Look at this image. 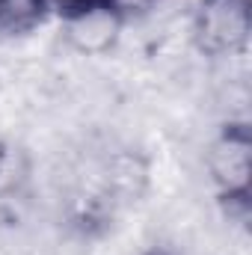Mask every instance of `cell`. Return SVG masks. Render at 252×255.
<instances>
[{
	"mask_svg": "<svg viewBox=\"0 0 252 255\" xmlns=\"http://www.w3.org/2000/svg\"><path fill=\"white\" fill-rule=\"evenodd\" d=\"M208 172L220 190L226 208L250 211V175H252V136L241 122L223 128L208 151Z\"/></svg>",
	"mask_w": 252,
	"mask_h": 255,
	"instance_id": "obj_1",
	"label": "cell"
},
{
	"mask_svg": "<svg viewBox=\"0 0 252 255\" xmlns=\"http://www.w3.org/2000/svg\"><path fill=\"white\" fill-rule=\"evenodd\" d=\"M252 33L250 0H199L193 12L196 48L208 57H235Z\"/></svg>",
	"mask_w": 252,
	"mask_h": 255,
	"instance_id": "obj_2",
	"label": "cell"
},
{
	"mask_svg": "<svg viewBox=\"0 0 252 255\" xmlns=\"http://www.w3.org/2000/svg\"><path fill=\"white\" fill-rule=\"evenodd\" d=\"M60 24H63V36L71 51L83 54V57H101L107 54L125 21L107 6V3H83V6H71L60 9Z\"/></svg>",
	"mask_w": 252,
	"mask_h": 255,
	"instance_id": "obj_3",
	"label": "cell"
},
{
	"mask_svg": "<svg viewBox=\"0 0 252 255\" xmlns=\"http://www.w3.org/2000/svg\"><path fill=\"white\" fill-rule=\"evenodd\" d=\"M54 12V0H0V30L30 33Z\"/></svg>",
	"mask_w": 252,
	"mask_h": 255,
	"instance_id": "obj_4",
	"label": "cell"
},
{
	"mask_svg": "<svg viewBox=\"0 0 252 255\" xmlns=\"http://www.w3.org/2000/svg\"><path fill=\"white\" fill-rule=\"evenodd\" d=\"M122 21H130V18H142V15H148L160 0H104Z\"/></svg>",
	"mask_w": 252,
	"mask_h": 255,
	"instance_id": "obj_5",
	"label": "cell"
},
{
	"mask_svg": "<svg viewBox=\"0 0 252 255\" xmlns=\"http://www.w3.org/2000/svg\"><path fill=\"white\" fill-rule=\"evenodd\" d=\"M145 255H172V253H166V250H157V247H154V250H148Z\"/></svg>",
	"mask_w": 252,
	"mask_h": 255,
	"instance_id": "obj_6",
	"label": "cell"
}]
</instances>
